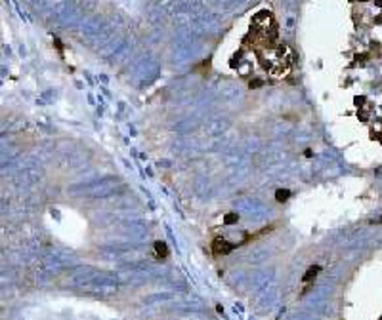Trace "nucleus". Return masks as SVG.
Returning <instances> with one entry per match:
<instances>
[{
	"instance_id": "7ed1b4c3",
	"label": "nucleus",
	"mask_w": 382,
	"mask_h": 320,
	"mask_svg": "<svg viewBox=\"0 0 382 320\" xmlns=\"http://www.w3.org/2000/svg\"><path fill=\"white\" fill-rule=\"evenodd\" d=\"M155 252H157V257H166L168 255V246L164 242H155Z\"/></svg>"
},
{
	"instance_id": "f03ea898",
	"label": "nucleus",
	"mask_w": 382,
	"mask_h": 320,
	"mask_svg": "<svg viewBox=\"0 0 382 320\" xmlns=\"http://www.w3.org/2000/svg\"><path fill=\"white\" fill-rule=\"evenodd\" d=\"M319 270H321V267L319 265H314V267H309L308 270H306V275L302 276V282H312L317 275H319Z\"/></svg>"
},
{
	"instance_id": "20e7f679",
	"label": "nucleus",
	"mask_w": 382,
	"mask_h": 320,
	"mask_svg": "<svg viewBox=\"0 0 382 320\" xmlns=\"http://www.w3.org/2000/svg\"><path fill=\"white\" fill-rule=\"evenodd\" d=\"M275 198H277L279 202L286 200V198H289V191H277V194H275Z\"/></svg>"
},
{
	"instance_id": "39448f33",
	"label": "nucleus",
	"mask_w": 382,
	"mask_h": 320,
	"mask_svg": "<svg viewBox=\"0 0 382 320\" xmlns=\"http://www.w3.org/2000/svg\"><path fill=\"white\" fill-rule=\"evenodd\" d=\"M237 221H239L237 213H227V215H226V223H227V225H231V223H237Z\"/></svg>"
},
{
	"instance_id": "f257e3e1",
	"label": "nucleus",
	"mask_w": 382,
	"mask_h": 320,
	"mask_svg": "<svg viewBox=\"0 0 382 320\" xmlns=\"http://www.w3.org/2000/svg\"><path fill=\"white\" fill-rule=\"evenodd\" d=\"M233 248H235L233 244H227V242L222 240V238H216V240L212 242V250H214V254H229Z\"/></svg>"
}]
</instances>
